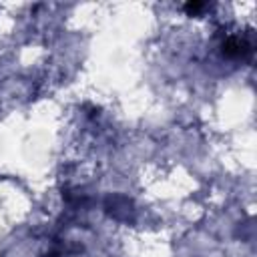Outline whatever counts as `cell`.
<instances>
[{
  "instance_id": "cell-1",
  "label": "cell",
  "mask_w": 257,
  "mask_h": 257,
  "mask_svg": "<svg viewBox=\"0 0 257 257\" xmlns=\"http://www.w3.org/2000/svg\"><path fill=\"white\" fill-rule=\"evenodd\" d=\"M223 50H225V54H229V56H241V54L249 52V46H247L245 40L231 38V40H227V42L223 44Z\"/></svg>"
},
{
  "instance_id": "cell-2",
  "label": "cell",
  "mask_w": 257,
  "mask_h": 257,
  "mask_svg": "<svg viewBox=\"0 0 257 257\" xmlns=\"http://www.w3.org/2000/svg\"><path fill=\"white\" fill-rule=\"evenodd\" d=\"M185 8H187V12H197V10L203 8V4H201V2H189Z\"/></svg>"
}]
</instances>
